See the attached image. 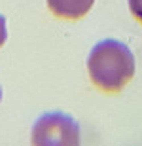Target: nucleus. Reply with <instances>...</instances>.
Returning a JSON list of instances; mask_svg holds the SVG:
<instances>
[{"mask_svg":"<svg viewBox=\"0 0 142 146\" xmlns=\"http://www.w3.org/2000/svg\"><path fill=\"white\" fill-rule=\"evenodd\" d=\"M8 40V31H6V17L0 15V48L6 44Z\"/></svg>","mask_w":142,"mask_h":146,"instance_id":"obj_5","label":"nucleus"},{"mask_svg":"<svg viewBox=\"0 0 142 146\" xmlns=\"http://www.w3.org/2000/svg\"><path fill=\"white\" fill-rule=\"evenodd\" d=\"M30 142L32 146H82V131L72 116L48 112L34 121Z\"/></svg>","mask_w":142,"mask_h":146,"instance_id":"obj_2","label":"nucleus"},{"mask_svg":"<svg viewBox=\"0 0 142 146\" xmlns=\"http://www.w3.org/2000/svg\"><path fill=\"white\" fill-rule=\"evenodd\" d=\"M91 82L102 91H120L135 76V55L120 40L106 38L95 44L87 59Z\"/></svg>","mask_w":142,"mask_h":146,"instance_id":"obj_1","label":"nucleus"},{"mask_svg":"<svg viewBox=\"0 0 142 146\" xmlns=\"http://www.w3.org/2000/svg\"><path fill=\"white\" fill-rule=\"evenodd\" d=\"M129 8H131V13L135 15V19L142 23V0H129Z\"/></svg>","mask_w":142,"mask_h":146,"instance_id":"obj_4","label":"nucleus"},{"mask_svg":"<svg viewBox=\"0 0 142 146\" xmlns=\"http://www.w3.org/2000/svg\"><path fill=\"white\" fill-rule=\"evenodd\" d=\"M95 0H48L49 10L65 19H78L93 8Z\"/></svg>","mask_w":142,"mask_h":146,"instance_id":"obj_3","label":"nucleus"},{"mask_svg":"<svg viewBox=\"0 0 142 146\" xmlns=\"http://www.w3.org/2000/svg\"><path fill=\"white\" fill-rule=\"evenodd\" d=\"M0 101H2V87H0Z\"/></svg>","mask_w":142,"mask_h":146,"instance_id":"obj_6","label":"nucleus"}]
</instances>
